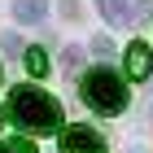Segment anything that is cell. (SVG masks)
<instances>
[{"label": "cell", "mask_w": 153, "mask_h": 153, "mask_svg": "<svg viewBox=\"0 0 153 153\" xmlns=\"http://www.w3.org/2000/svg\"><path fill=\"white\" fill-rule=\"evenodd\" d=\"M79 96L96 109V114H123V109H127V101H131V92H127V83H123V74L109 70V66H96V70L83 74Z\"/></svg>", "instance_id": "obj_2"}, {"label": "cell", "mask_w": 153, "mask_h": 153, "mask_svg": "<svg viewBox=\"0 0 153 153\" xmlns=\"http://www.w3.org/2000/svg\"><path fill=\"white\" fill-rule=\"evenodd\" d=\"M61 61H66V70H79V61H83V48H66V57H61Z\"/></svg>", "instance_id": "obj_9"}, {"label": "cell", "mask_w": 153, "mask_h": 153, "mask_svg": "<svg viewBox=\"0 0 153 153\" xmlns=\"http://www.w3.org/2000/svg\"><path fill=\"white\" fill-rule=\"evenodd\" d=\"M0 153H35V144H31V140H18V136H13V140H0Z\"/></svg>", "instance_id": "obj_8"}, {"label": "cell", "mask_w": 153, "mask_h": 153, "mask_svg": "<svg viewBox=\"0 0 153 153\" xmlns=\"http://www.w3.org/2000/svg\"><path fill=\"white\" fill-rule=\"evenodd\" d=\"M127 74L131 79H149L153 74V53H149V44H127Z\"/></svg>", "instance_id": "obj_4"}, {"label": "cell", "mask_w": 153, "mask_h": 153, "mask_svg": "<svg viewBox=\"0 0 153 153\" xmlns=\"http://www.w3.org/2000/svg\"><path fill=\"white\" fill-rule=\"evenodd\" d=\"M26 70L35 74V79L48 74V53H44V48H26Z\"/></svg>", "instance_id": "obj_7"}, {"label": "cell", "mask_w": 153, "mask_h": 153, "mask_svg": "<svg viewBox=\"0 0 153 153\" xmlns=\"http://www.w3.org/2000/svg\"><path fill=\"white\" fill-rule=\"evenodd\" d=\"M0 48H4V53H22V39L18 35H0Z\"/></svg>", "instance_id": "obj_10"}, {"label": "cell", "mask_w": 153, "mask_h": 153, "mask_svg": "<svg viewBox=\"0 0 153 153\" xmlns=\"http://www.w3.org/2000/svg\"><path fill=\"white\" fill-rule=\"evenodd\" d=\"M9 118L22 131H31V136H48V131L61 127V105H57V96H48L44 88L22 83V88L9 92Z\"/></svg>", "instance_id": "obj_1"}, {"label": "cell", "mask_w": 153, "mask_h": 153, "mask_svg": "<svg viewBox=\"0 0 153 153\" xmlns=\"http://www.w3.org/2000/svg\"><path fill=\"white\" fill-rule=\"evenodd\" d=\"M48 0H13V18L18 22H44Z\"/></svg>", "instance_id": "obj_6"}, {"label": "cell", "mask_w": 153, "mask_h": 153, "mask_svg": "<svg viewBox=\"0 0 153 153\" xmlns=\"http://www.w3.org/2000/svg\"><path fill=\"white\" fill-rule=\"evenodd\" d=\"M109 26H131L136 22V0H96Z\"/></svg>", "instance_id": "obj_5"}, {"label": "cell", "mask_w": 153, "mask_h": 153, "mask_svg": "<svg viewBox=\"0 0 153 153\" xmlns=\"http://www.w3.org/2000/svg\"><path fill=\"white\" fill-rule=\"evenodd\" d=\"M101 149H105V140L92 127H66L61 131V153H101Z\"/></svg>", "instance_id": "obj_3"}]
</instances>
